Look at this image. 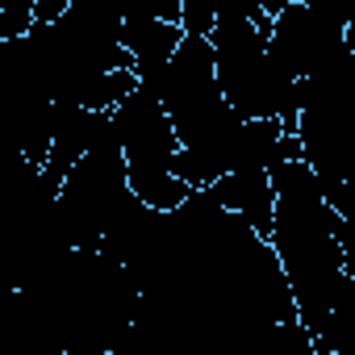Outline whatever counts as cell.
Wrapping results in <instances>:
<instances>
[{
    "label": "cell",
    "mask_w": 355,
    "mask_h": 355,
    "mask_svg": "<svg viewBox=\"0 0 355 355\" xmlns=\"http://www.w3.org/2000/svg\"><path fill=\"white\" fill-rule=\"evenodd\" d=\"M276 180V226L272 247L297 297V313L318 338L334 313V301L355 284L338 243V209L322 197V180L309 159H284L272 167Z\"/></svg>",
    "instance_id": "1"
},
{
    "label": "cell",
    "mask_w": 355,
    "mask_h": 355,
    "mask_svg": "<svg viewBox=\"0 0 355 355\" xmlns=\"http://www.w3.org/2000/svg\"><path fill=\"white\" fill-rule=\"evenodd\" d=\"M113 113H117V130H121V150H125V171H130L134 197L163 214L180 209L197 189L171 171V159L184 142L175 134V121H171L167 105L159 101V92L138 84V92L125 96Z\"/></svg>",
    "instance_id": "2"
},
{
    "label": "cell",
    "mask_w": 355,
    "mask_h": 355,
    "mask_svg": "<svg viewBox=\"0 0 355 355\" xmlns=\"http://www.w3.org/2000/svg\"><path fill=\"white\" fill-rule=\"evenodd\" d=\"M184 34H189V30H184L180 21L155 17L150 9H142V0L121 17V42H125V51L134 55V67H138V76H142L146 88H155V84L167 76L171 55L180 51Z\"/></svg>",
    "instance_id": "3"
},
{
    "label": "cell",
    "mask_w": 355,
    "mask_h": 355,
    "mask_svg": "<svg viewBox=\"0 0 355 355\" xmlns=\"http://www.w3.org/2000/svg\"><path fill=\"white\" fill-rule=\"evenodd\" d=\"M214 201H222L226 209L243 214L247 226L263 239H272L276 226V180L268 167H239V171H222L218 180L205 189Z\"/></svg>",
    "instance_id": "4"
},
{
    "label": "cell",
    "mask_w": 355,
    "mask_h": 355,
    "mask_svg": "<svg viewBox=\"0 0 355 355\" xmlns=\"http://www.w3.org/2000/svg\"><path fill=\"white\" fill-rule=\"evenodd\" d=\"M138 84H142L138 67H113V71H101V76L88 84V92H84V101H80V105L113 113L125 96H134V92H138Z\"/></svg>",
    "instance_id": "5"
},
{
    "label": "cell",
    "mask_w": 355,
    "mask_h": 355,
    "mask_svg": "<svg viewBox=\"0 0 355 355\" xmlns=\"http://www.w3.org/2000/svg\"><path fill=\"white\" fill-rule=\"evenodd\" d=\"M38 26V0H5L0 5V42H17Z\"/></svg>",
    "instance_id": "6"
},
{
    "label": "cell",
    "mask_w": 355,
    "mask_h": 355,
    "mask_svg": "<svg viewBox=\"0 0 355 355\" xmlns=\"http://www.w3.org/2000/svg\"><path fill=\"white\" fill-rule=\"evenodd\" d=\"M180 26L189 34H214L218 30V0H184Z\"/></svg>",
    "instance_id": "7"
},
{
    "label": "cell",
    "mask_w": 355,
    "mask_h": 355,
    "mask_svg": "<svg viewBox=\"0 0 355 355\" xmlns=\"http://www.w3.org/2000/svg\"><path fill=\"white\" fill-rule=\"evenodd\" d=\"M338 243H343L347 272H355V209L351 214H338Z\"/></svg>",
    "instance_id": "8"
},
{
    "label": "cell",
    "mask_w": 355,
    "mask_h": 355,
    "mask_svg": "<svg viewBox=\"0 0 355 355\" xmlns=\"http://www.w3.org/2000/svg\"><path fill=\"white\" fill-rule=\"evenodd\" d=\"M343 38H347V46H351V51H355V17H351V21H347V30H343Z\"/></svg>",
    "instance_id": "9"
},
{
    "label": "cell",
    "mask_w": 355,
    "mask_h": 355,
    "mask_svg": "<svg viewBox=\"0 0 355 355\" xmlns=\"http://www.w3.org/2000/svg\"><path fill=\"white\" fill-rule=\"evenodd\" d=\"M288 5H301V0H288Z\"/></svg>",
    "instance_id": "10"
}]
</instances>
